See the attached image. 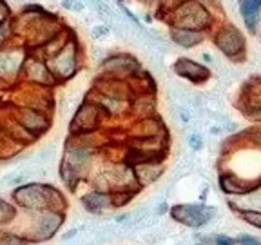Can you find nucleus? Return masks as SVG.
Masks as SVG:
<instances>
[{
  "label": "nucleus",
  "mask_w": 261,
  "mask_h": 245,
  "mask_svg": "<svg viewBox=\"0 0 261 245\" xmlns=\"http://www.w3.org/2000/svg\"><path fill=\"white\" fill-rule=\"evenodd\" d=\"M118 196H120V198H116V196L113 198V204L114 205H123V204H127L130 198H133V196H130V192H120Z\"/></svg>",
  "instance_id": "obj_21"
},
{
  "label": "nucleus",
  "mask_w": 261,
  "mask_h": 245,
  "mask_svg": "<svg viewBox=\"0 0 261 245\" xmlns=\"http://www.w3.org/2000/svg\"><path fill=\"white\" fill-rule=\"evenodd\" d=\"M198 245H203V243H198Z\"/></svg>",
  "instance_id": "obj_25"
},
{
  "label": "nucleus",
  "mask_w": 261,
  "mask_h": 245,
  "mask_svg": "<svg viewBox=\"0 0 261 245\" xmlns=\"http://www.w3.org/2000/svg\"><path fill=\"white\" fill-rule=\"evenodd\" d=\"M18 120H20V126L29 131L45 129V120L42 118L38 113H35L33 109H22L20 113H18Z\"/></svg>",
  "instance_id": "obj_9"
},
{
  "label": "nucleus",
  "mask_w": 261,
  "mask_h": 245,
  "mask_svg": "<svg viewBox=\"0 0 261 245\" xmlns=\"http://www.w3.org/2000/svg\"><path fill=\"white\" fill-rule=\"evenodd\" d=\"M214 42L230 58L240 57L245 51V38L240 33V29H236L234 26H223L221 29H218Z\"/></svg>",
  "instance_id": "obj_2"
},
{
  "label": "nucleus",
  "mask_w": 261,
  "mask_h": 245,
  "mask_svg": "<svg viewBox=\"0 0 261 245\" xmlns=\"http://www.w3.org/2000/svg\"><path fill=\"white\" fill-rule=\"evenodd\" d=\"M211 216V209L203 207V205H176L172 209V218L189 227H200V225L207 224Z\"/></svg>",
  "instance_id": "obj_3"
},
{
  "label": "nucleus",
  "mask_w": 261,
  "mask_h": 245,
  "mask_svg": "<svg viewBox=\"0 0 261 245\" xmlns=\"http://www.w3.org/2000/svg\"><path fill=\"white\" fill-rule=\"evenodd\" d=\"M172 35V40L178 42L179 45H184V47H192V45L200 44L203 40L200 31H189V29H172L171 31Z\"/></svg>",
  "instance_id": "obj_10"
},
{
  "label": "nucleus",
  "mask_w": 261,
  "mask_h": 245,
  "mask_svg": "<svg viewBox=\"0 0 261 245\" xmlns=\"http://www.w3.org/2000/svg\"><path fill=\"white\" fill-rule=\"evenodd\" d=\"M160 175H162V165L154 163L152 160H147V162L135 165V176L140 184H151Z\"/></svg>",
  "instance_id": "obj_7"
},
{
  "label": "nucleus",
  "mask_w": 261,
  "mask_h": 245,
  "mask_svg": "<svg viewBox=\"0 0 261 245\" xmlns=\"http://www.w3.org/2000/svg\"><path fill=\"white\" fill-rule=\"evenodd\" d=\"M0 245H24V243H22L20 238L13 236V234H6V236L0 240Z\"/></svg>",
  "instance_id": "obj_20"
},
{
  "label": "nucleus",
  "mask_w": 261,
  "mask_h": 245,
  "mask_svg": "<svg viewBox=\"0 0 261 245\" xmlns=\"http://www.w3.org/2000/svg\"><path fill=\"white\" fill-rule=\"evenodd\" d=\"M160 133V126L152 120H143L138 124V135L140 138H152Z\"/></svg>",
  "instance_id": "obj_15"
},
{
  "label": "nucleus",
  "mask_w": 261,
  "mask_h": 245,
  "mask_svg": "<svg viewBox=\"0 0 261 245\" xmlns=\"http://www.w3.org/2000/svg\"><path fill=\"white\" fill-rule=\"evenodd\" d=\"M102 91L107 98H114V100H122L129 94V87L120 80H109L102 86Z\"/></svg>",
  "instance_id": "obj_13"
},
{
  "label": "nucleus",
  "mask_w": 261,
  "mask_h": 245,
  "mask_svg": "<svg viewBox=\"0 0 261 245\" xmlns=\"http://www.w3.org/2000/svg\"><path fill=\"white\" fill-rule=\"evenodd\" d=\"M172 22H174L179 29L200 31V29L208 26L211 15H208V11L200 2H196V0H185V2H181V4L174 8Z\"/></svg>",
  "instance_id": "obj_1"
},
{
  "label": "nucleus",
  "mask_w": 261,
  "mask_h": 245,
  "mask_svg": "<svg viewBox=\"0 0 261 245\" xmlns=\"http://www.w3.org/2000/svg\"><path fill=\"white\" fill-rule=\"evenodd\" d=\"M241 216L245 218V220L249 222L250 225H254V227H259L261 229V211H245Z\"/></svg>",
  "instance_id": "obj_19"
},
{
  "label": "nucleus",
  "mask_w": 261,
  "mask_h": 245,
  "mask_svg": "<svg viewBox=\"0 0 261 245\" xmlns=\"http://www.w3.org/2000/svg\"><path fill=\"white\" fill-rule=\"evenodd\" d=\"M57 69L62 77H69L74 71V47H65L57 58Z\"/></svg>",
  "instance_id": "obj_12"
},
{
  "label": "nucleus",
  "mask_w": 261,
  "mask_h": 245,
  "mask_svg": "<svg viewBox=\"0 0 261 245\" xmlns=\"http://www.w3.org/2000/svg\"><path fill=\"white\" fill-rule=\"evenodd\" d=\"M221 187L227 192H232V194H241V192L249 191V187L240 185V182H236L232 176H221Z\"/></svg>",
  "instance_id": "obj_16"
},
{
  "label": "nucleus",
  "mask_w": 261,
  "mask_h": 245,
  "mask_svg": "<svg viewBox=\"0 0 261 245\" xmlns=\"http://www.w3.org/2000/svg\"><path fill=\"white\" fill-rule=\"evenodd\" d=\"M15 218V209L4 200H0V224H8Z\"/></svg>",
  "instance_id": "obj_17"
},
{
  "label": "nucleus",
  "mask_w": 261,
  "mask_h": 245,
  "mask_svg": "<svg viewBox=\"0 0 261 245\" xmlns=\"http://www.w3.org/2000/svg\"><path fill=\"white\" fill-rule=\"evenodd\" d=\"M241 2V16L250 31H256L257 16L261 11V0H240Z\"/></svg>",
  "instance_id": "obj_8"
},
{
  "label": "nucleus",
  "mask_w": 261,
  "mask_h": 245,
  "mask_svg": "<svg viewBox=\"0 0 261 245\" xmlns=\"http://www.w3.org/2000/svg\"><path fill=\"white\" fill-rule=\"evenodd\" d=\"M15 58L11 55H0V71L2 73H11L15 69Z\"/></svg>",
  "instance_id": "obj_18"
},
{
  "label": "nucleus",
  "mask_w": 261,
  "mask_h": 245,
  "mask_svg": "<svg viewBox=\"0 0 261 245\" xmlns=\"http://www.w3.org/2000/svg\"><path fill=\"white\" fill-rule=\"evenodd\" d=\"M174 69L179 77L189 78V80H192V82H203L205 78H208V69L205 65L196 64V62L187 60V58H179V60L176 62Z\"/></svg>",
  "instance_id": "obj_4"
},
{
  "label": "nucleus",
  "mask_w": 261,
  "mask_h": 245,
  "mask_svg": "<svg viewBox=\"0 0 261 245\" xmlns=\"http://www.w3.org/2000/svg\"><path fill=\"white\" fill-rule=\"evenodd\" d=\"M93 156V149H89V147H74L73 151H69V155H67V158H69V165L74 169H80V165H84V163L87 162V160Z\"/></svg>",
  "instance_id": "obj_14"
},
{
  "label": "nucleus",
  "mask_w": 261,
  "mask_h": 245,
  "mask_svg": "<svg viewBox=\"0 0 261 245\" xmlns=\"http://www.w3.org/2000/svg\"><path fill=\"white\" fill-rule=\"evenodd\" d=\"M64 6L67 9H76V11H80V9H82V4H80V2H76V0H65Z\"/></svg>",
  "instance_id": "obj_22"
},
{
  "label": "nucleus",
  "mask_w": 261,
  "mask_h": 245,
  "mask_svg": "<svg viewBox=\"0 0 261 245\" xmlns=\"http://www.w3.org/2000/svg\"><path fill=\"white\" fill-rule=\"evenodd\" d=\"M60 224H62V216L58 214V212H45L44 216H42L40 220H38V224H37V233H35V236H37L38 240H45V238H51L58 231Z\"/></svg>",
  "instance_id": "obj_6"
},
{
  "label": "nucleus",
  "mask_w": 261,
  "mask_h": 245,
  "mask_svg": "<svg viewBox=\"0 0 261 245\" xmlns=\"http://www.w3.org/2000/svg\"><path fill=\"white\" fill-rule=\"evenodd\" d=\"M216 243L218 245H232L234 240H230L228 236H218L216 238Z\"/></svg>",
  "instance_id": "obj_23"
},
{
  "label": "nucleus",
  "mask_w": 261,
  "mask_h": 245,
  "mask_svg": "<svg viewBox=\"0 0 261 245\" xmlns=\"http://www.w3.org/2000/svg\"><path fill=\"white\" fill-rule=\"evenodd\" d=\"M241 245H261L257 240H254V238H250V236H243L241 238Z\"/></svg>",
  "instance_id": "obj_24"
},
{
  "label": "nucleus",
  "mask_w": 261,
  "mask_h": 245,
  "mask_svg": "<svg viewBox=\"0 0 261 245\" xmlns=\"http://www.w3.org/2000/svg\"><path fill=\"white\" fill-rule=\"evenodd\" d=\"M98 118H100V109L94 106H84L80 111L76 113L73 120V129L78 131V133H86V131H91L93 127H96Z\"/></svg>",
  "instance_id": "obj_5"
},
{
  "label": "nucleus",
  "mask_w": 261,
  "mask_h": 245,
  "mask_svg": "<svg viewBox=\"0 0 261 245\" xmlns=\"http://www.w3.org/2000/svg\"><path fill=\"white\" fill-rule=\"evenodd\" d=\"M111 204H113V198L106 192H91L84 198V205L93 212H100L102 209L109 207Z\"/></svg>",
  "instance_id": "obj_11"
}]
</instances>
